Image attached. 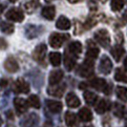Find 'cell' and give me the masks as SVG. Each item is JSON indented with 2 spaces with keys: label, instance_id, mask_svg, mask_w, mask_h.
<instances>
[{
  "label": "cell",
  "instance_id": "1",
  "mask_svg": "<svg viewBox=\"0 0 127 127\" xmlns=\"http://www.w3.org/2000/svg\"><path fill=\"white\" fill-rule=\"evenodd\" d=\"M95 39L104 48L109 47V45L111 43L110 34H109L108 31L105 29H100V30L96 31L95 32Z\"/></svg>",
  "mask_w": 127,
  "mask_h": 127
},
{
  "label": "cell",
  "instance_id": "2",
  "mask_svg": "<svg viewBox=\"0 0 127 127\" xmlns=\"http://www.w3.org/2000/svg\"><path fill=\"white\" fill-rule=\"evenodd\" d=\"M79 76L83 77H87L91 76L94 73V59L91 58H86V60L83 62L81 67L79 68Z\"/></svg>",
  "mask_w": 127,
  "mask_h": 127
},
{
  "label": "cell",
  "instance_id": "3",
  "mask_svg": "<svg viewBox=\"0 0 127 127\" xmlns=\"http://www.w3.org/2000/svg\"><path fill=\"white\" fill-rule=\"evenodd\" d=\"M68 37H69L68 34H61V33L55 32L49 38V43L51 45V47L55 48V49H57V48H60L62 46L64 41Z\"/></svg>",
  "mask_w": 127,
  "mask_h": 127
},
{
  "label": "cell",
  "instance_id": "4",
  "mask_svg": "<svg viewBox=\"0 0 127 127\" xmlns=\"http://www.w3.org/2000/svg\"><path fill=\"white\" fill-rule=\"evenodd\" d=\"M5 16L8 20H11L13 22H22L24 20V13L17 8L10 9L6 13Z\"/></svg>",
  "mask_w": 127,
  "mask_h": 127
},
{
  "label": "cell",
  "instance_id": "5",
  "mask_svg": "<svg viewBox=\"0 0 127 127\" xmlns=\"http://www.w3.org/2000/svg\"><path fill=\"white\" fill-rule=\"evenodd\" d=\"M90 85L96 89L97 91H101V92H104L105 94L108 95L110 93V89H109L108 84L106 83V81L102 78H95V79H93L91 82H90Z\"/></svg>",
  "mask_w": 127,
  "mask_h": 127
},
{
  "label": "cell",
  "instance_id": "6",
  "mask_svg": "<svg viewBox=\"0 0 127 127\" xmlns=\"http://www.w3.org/2000/svg\"><path fill=\"white\" fill-rule=\"evenodd\" d=\"M13 90L17 94H27L30 91V85L23 78H18L13 84Z\"/></svg>",
  "mask_w": 127,
  "mask_h": 127
},
{
  "label": "cell",
  "instance_id": "7",
  "mask_svg": "<svg viewBox=\"0 0 127 127\" xmlns=\"http://www.w3.org/2000/svg\"><path fill=\"white\" fill-rule=\"evenodd\" d=\"M112 67H113V64H112L111 59L106 56L102 57V58L100 59V62H99V66H98L99 72L104 74V75H109L112 71Z\"/></svg>",
  "mask_w": 127,
  "mask_h": 127
},
{
  "label": "cell",
  "instance_id": "8",
  "mask_svg": "<svg viewBox=\"0 0 127 127\" xmlns=\"http://www.w3.org/2000/svg\"><path fill=\"white\" fill-rule=\"evenodd\" d=\"M46 51H47V47L45 44H40L34 49V51L32 53V57L35 61L37 62H41L42 60H44L45 55H46Z\"/></svg>",
  "mask_w": 127,
  "mask_h": 127
},
{
  "label": "cell",
  "instance_id": "9",
  "mask_svg": "<svg viewBox=\"0 0 127 127\" xmlns=\"http://www.w3.org/2000/svg\"><path fill=\"white\" fill-rule=\"evenodd\" d=\"M13 104H14V108L18 114H23L28 110V101L25 100L24 98H20V97L14 98Z\"/></svg>",
  "mask_w": 127,
  "mask_h": 127
},
{
  "label": "cell",
  "instance_id": "10",
  "mask_svg": "<svg viewBox=\"0 0 127 127\" xmlns=\"http://www.w3.org/2000/svg\"><path fill=\"white\" fill-rule=\"evenodd\" d=\"M65 91V85H51V87H49L47 90V93L49 95H54V96H57V97H61L64 94Z\"/></svg>",
  "mask_w": 127,
  "mask_h": 127
},
{
  "label": "cell",
  "instance_id": "11",
  "mask_svg": "<svg viewBox=\"0 0 127 127\" xmlns=\"http://www.w3.org/2000/svg\"><path fill=\"white\" fill-rule=\"evenodd\" d=\"M4 67L8 72L10 73H15L17 72L19 69V65L17 63V61L13 58V57H9L7 58L5 63H4Z\"/></svg>",
  "mask_w": 127,
  "mask_h": 127
},
{
  "label": "cell",
  "instance_id": "12",
  "mask_svg": "<svg viewBox=\"0 0 127 127\" xmlns=\"http://www.w3.org/2000/svg\"><path fill=\"white\" fill-rule=\"evenodd\" d=\"M63 77V72L61 70H55L52 71L50 76H49V82L50 85H56L60 82V80Z\"/></svg>",
  "mask_w": 127,
  "mask_h": 127
},
{
  "label": "cell",
  "instance_id": "13",
  "mask_svg": "<svg viewBox=\"0 0 127 127\" xmlns=\"http://www.w3.org/2000/svg\"><path fill=\"white\" fill-rule=\"evenodd\" d=\"M66 104L70 108H77L80 105V100L74 93H69L66 95Z\"/></svg>",
  "mask_w": 127,
  "mask_h": 127
},
{
  "label": "cell",
  "instance_id": "14",
  "mask_svg": "<svg viewBox=\"0 0 127 127\" xmlns=\"http://www.w3.org/2000/svg\"><path fill=\"white\" fill-rule=\"evenodd\" d=\"M46 103H47L48 109L51 111L52 113H54V114L59 113L62 110V108H63L62 103L59 101H57V100H47Z\"/></svg>",
  "mask_w": 127,
  "mask_h": 127
},
{
  "label": "cell",
  "instance_id": "15",
  "mask_svg": "<svg viewBox=\"0 0 127 127\" xmlns=\"http://www.w3.org/2000/svg\"><path fill=\"white\" fill-rule=\"evenodd\" d=\"M41 14L44 18L48 20H53L56 16V8L54 6H47L42 9Z\"/></svg>",
  "mask_w": 127,
  "mask_h": 127
},
{
  "label": "cell",
  "instance_id": "16",
  "mask_svg": "<svg viewBox=\"0 0 127 127\" xmlns=\"http://www.w3.org/2000/svg\"><path fill=\"white\" fill-rule=\"evenodd\" d=\"M78 117L80 119L81 121H84V122H87V121H92L93 119V114L91 112V110L88 109L87 107H83L79 110L78 112Z\"/></svg>",
  "mask_w": 127,
  "mask_h": 127
},
{
  "label": "cell",
  "instance_id": "17",
  "mask_svg": "<svg viewBox=\"0 0 127 127\" xmlns=\"http://www.w3.org/2000/svg\"><path fill=\"white\" fill-rule=\"evenodd\" d=\"M110 107H111V105H110V102L108 100L101 99L95 106V111L97 114H104L105 112H107L110 109Z\"/></svg>",
  "mask_w": 127,
  "mask_h": 127
},
{
  "label": "cell",
  "instance_id": "18",
  "mask_svg": "<svg viewBox=\"0 0 127 127\" xmlns=\"http://www.w3.org/2000/svg\"><path fill=\"white\" fill-rule=\"evenodd\" d=\"M81 51H82V45H81L80 42H78V41L72 42L69 45V53L72 54L73 56L77 57L79 54H81Z\"/></svg>",
  "mask_w": 127,
  "mask_h": 127
},
{
  "label": "cell",
  "instance_id": "19",
  "mask_svg": "<svg viewBox=\"0 0 127 127\" xmlns=\"http://www.w3.org/2000/svg\"><path fill=\"white\" fill-rule=\"evenodd\" d=\"M56 25H57V28H58L59 30H69L71 28V22L67 17L60 16L57 21Z\"/></svg>",
  "mask_w": 127,
  "mask_h": 127
},
{
  "label": "cell",
  "instance_id": "20",
  "mask_svg": "<svg viewBox=\"0 0 127 127\" xmlns=\"http://www.w3.org/2000/svg\"><path fill=\"white\" fill-rule=\"evenodd\" d=\"M123 54H124V49L122 47H121L120 45L115 46L114 48L111 50V55L113 56V57H114L115 60L117 62H119L121 60V58L123 56Z\"/></svg>",
  "mask_w": 127,
  "mask_h": 127
},
{
  "label": "cell",
  "instance_id": "21",
  "mask_svg": "<svg viewBox=\"0 0 127 127\" xmlns=\"http://www.w3.org/2000/svg\"><path fill=\"white\" fill-rule=\"evenodd\" d=\"M49 60L53 66H59L61 63V55L57 52H53L49 55Z\"/></svg>",
  "mask_w": 127,
  "mask_h": 127
},
{
  "label": "cell",
  "instance_id": "22",
  "mask_svg": "<svg viewBox=\"0 0 127 127\" xmlns=\"http://www.w3.org/2000/svg\"><path fill=\"white\" fill-rule=\"evenodd\" d=\"M65 67L68 71H71L76 64V59L74 58L72 54H65V60H64Z\"/></svg>",
  "mask_w": 127,
  "mask_h": 127
},
{
  "label": "cell",
  "instance_id": "23",
  "mask_svg": "<svg viewBox=\"0 0 127 127\" xmlns=\"http://www.w3.org/2000/svg\"><path fill=\"white\" fill-rule=\"evenodd\" d=\"M65 123L68 127H74L76 123V116L73 112H66L65 114Z\"/></svg>",
  "mask_w": 127,
  "mask_h": 127
},
{
  "label": "cell",
  "instance_id": "24",
  "mask_svg": "<svg viewBox=\"0 0 127 127\" xmlns=\"http://www.w3.org/2000/svg\"><path fill=\"white\" fill-rule=\"evenodd\" d=\"M0 30L4 33H7V34H10V33H13V31H14V27L12 23H9V22H6V21H2L0 23Z\"/></svg>",
  "mask_w": 127,
  "mask_h": 127
},
{
  "label": "cell",
  "instance_id": "25",
  "mask_svg": "<svg viewBox=\"0 0 127 127\" xmlns=\"http://www.w3.org/2000/svg\"><path fill=\"white\" fill-rule=\"evenodd\" d=\"M83 96H84L85 101L87 102L88 104H91V105L95 104V101H96V99H97V96H96V95H95V93L91 92V91H86V92L84 93Z\"/></svg>",
  "mask_w": 127,
  "mask_h": 127
},
{
  "label": "cell",
  "instance_id": "26",
  "mask_svg": "<svg viewBox=\"0 0 127 127\" xmlns=\"http://www.w3.org/2000/svg\"><path fill=\"white\" fill-rule=\"evenodd\" d=\"M115 79L119 82L127 83V73L121 69H117L115 74Z\"/></svg>",
  "mask_w": 127,
  "mask_h": 127
},
{
  "label": "cell",
  "instance_id": "27",
  "mask_svg": "<svg viewBox=\"0 0 127 127\" xmlns=\"http://www.w3.org/2000/svg\"><path fill=\"white\" fill-rule=\"evenodd\" d=\"M116 93L118 97L122 100V101H127V88L122 87V86H119L116 89Z\"/></svg>",
  "mask_w": 127,
  "mask_h": 127
},
{
  "label": "cell",
  "instance_id": "28",
  "mask_svg": "<svg viewBox=\"0 0 127 127\" xmlns=\"http://www.w3.org/2000/svg\"><path fill=\"white\" fill-rule=\"evenodd\" d=\"M27 101H28V104H29L30 106L33 107V108H35V109L40 108V100H39L37 95H30Z\"/></svg>",
  "mask_w": 127,
  "mask_h": 127
},
{
  "label": "cell",
  "instance_id": "29",
  "mask_svg": "<svg viewBox=\"0 0 127 127\" xmlns=\"http://www.w3.org/2000/svg\"><path fill=\"white\" fill-rule=\"evenodd\" d=\"M124 6V0H112L111 1V9L114 12H119Z\"/></svg>",
  "mask_w": 127,
  "mask_h": 127
},
{
  "label": "cell",
  "instance_id": "30",
  "mask_svg": "<svg viewBox=\"0 0 127 127\" xmlns=\"http://www.w3.org/2000/svg\"><path fill=\"white\" fill-rule=\"evenodd\" d=\"M113 111H114V114L116 115L118 118H122V117L124 116V113H125L124 106H122L121 104H118V103H115L114 104Z\"/></svg>",
  "mask_w": 127,
  "mask_h": 127
},
{
  "label": "cell",
  "instance_id": "31",
  "mask_svg": "<svg viewBox=\"0 0 127 127\" xmlns=\"http://www.w3.org/2000/svg\"><path fill=\"white\" fill-rule=\"evenodd\" d=\"M99 54V50L96 48V47H90L88 49V51L86 53V57L88 58H91V59H95V57L98 56Z\"/></svg>",
  "mask_w": 127,
  "mask_h": 127
},
{
  "label": "cell",
  "instance_id": "32",
  "mask_svg": "<svg viewBox=\"0 0 127 127\" xmlns=\"http://www.w3.org/2000/svg\"><path fill=\"white\" fill-rule=\"evenodd\" d=\"M37 5H38L37 1H35V0H31V1L27 2V3L25 4L26 11H27L29 13H32V12H33V11L36 9Z\"/></svg>",
  "mask_w": 127,
  "mask_h": 127
},
{
  "label": "cell",
  "instance_id": "33",
  "mask_svg": "<svg viewBox=\"0 0 127 127\" xmlns=\"http://www.w3.org/2000/svg\"><path fill=\"white\" fill-rule=\"evenodd\" d=\"M7 47H8V44H7L6 40L4 38L0 37V50H5Z\"/></svg>",
  "mask_w": 127,
  "mask_h": 127
},
{
  "label": "cell",
  "instance_id": "34",
  "mask_svg": "<svg viewBox=\"0 0 127 127\" xmlns=\"http://www.w3.org/2000/svg\"><path fill=\"white\" fill-rule=\"evenodd\" d=\"M7 84H8V82H7L6 79H1L0 80V86L1 87H5Z\"/></svg>",
  "mask_w": 127,
  "mask_h": 127
},
{
  "label": "cell",
  "instance_id": "35",
  "mask_svg": "<svg viewBox=\"0 0 127 127\" xmlns=\"http://www.w3.org/2000/svg\"><path fill=\"white\" fill-rule=\"evenodd\" d=\"M3 10H4V5L0 4V14L3 13Z\"/></svg>",
  "mask_w": 127,
  "mask_h": 127
},
{
  "label": "cell",
  "instance_id": "36",
  "mask_svg": "<svg viewBox=\"0 0 127 127\" xmlns=\"http://www.w3.org/2000/svg\"><path fill=\"white\" fill-rule=\"evenodd\" d=\"M123 19H124V20H125V21L127 22V11L124 13H123Z\"/></svg>",
  "mask_w": 127,
  "mask_h": 127
},
{
  "label": "cell",
  "instance_id": "37",
  "mask_svg": "<svg viewBox=\"0 0 127 127\" xmlns=\"http://www.w3.org/2000/svg\"><path fill=\"white\" fill-rule=\"evenodd\" d=\"M123 65H124V68L127 70V57L125 58V60H124V63H123Z\"/></svg>",
  "mask_w": 127,
  "mask_h": 127
},
{
  "label": "cell",
  "instance_id": "38",
  "mask_svg": "<svg viewBox=\"0 0 127 127\" xmlns=\"http://www.w3.org/2000/svg\"><path fill=\"white\" fill-rule=\"evenodd\" d=\"M9 1H10V2H12V3H14V2H16L17 0H9Z\"/></svg>",
  "mask_w": 127,
  "mask_h": 127
},
{
  "label": "cell",
  "instance_id": "39",
  "mask_svg": "<svg viewBox=\"0 0 127 127\" xmlns=\"http://www.w3.org/2000/svg\"><path fill=\"white\" fill-rule=\"evenodd\" d=\"M1 123H2V121H1V118H0V125H1Z\"/></svg>",
  "mask_w": 127,
  "mask_h": 127
},
{
  "label": "cell",
  "instance_id": "40",
  "mask_svg": "<svg viewBox=\"0 0 127 127\" xmlns=\"http://www.w3.org/2000/svg\"><path fill=\"white\" fill-rule=\"evenodd\" d=\"M84 127H94V126H92V125H89V126H84Z\"/></svg>",
  "mask_w": 127,
  "mask_h": 127
},
{
  "label": "cell",
  "instance_id": "41",
  "mask_svg": "<svg viewBox=\"0 0 127 127\" xmlns=\"http://www.w3.org/2000/svg\"><path fill=\"white\" fill-rule=\"evenodd\" d=\"M101 1H102V2H104V1H106V0H101Z\"/></svg>",
  "mask_w": 127,
  "mask_h": 127
}]
</instances>
